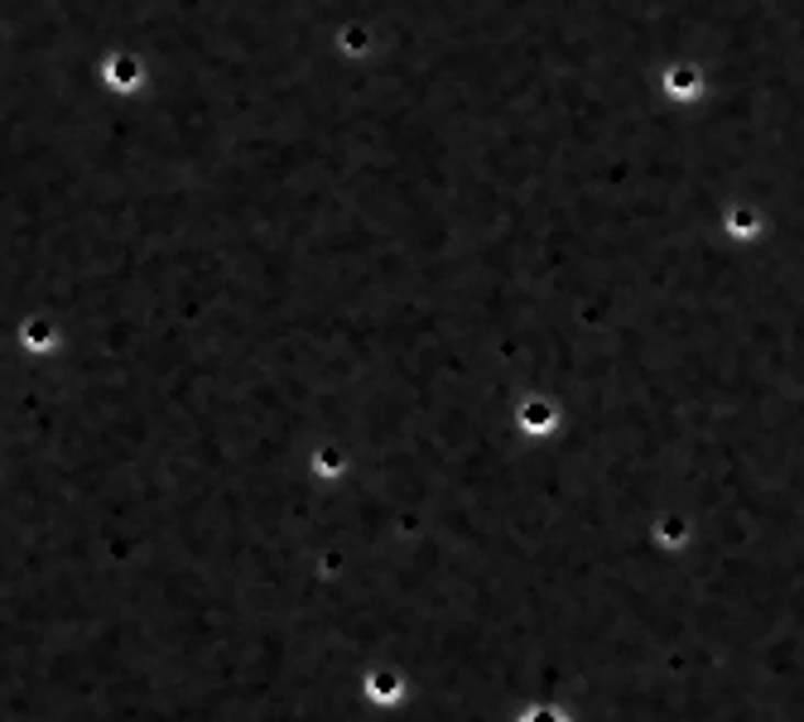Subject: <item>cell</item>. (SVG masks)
Segmentation results:
<instances>
[{"label":"cell","mask_w":804,"mask_h":722,"mask_svg":"<svg viewBox=\"0 0 804 722\" xmlns=\"http://www.w3.org/2000/svg\"><path fill=\"white\" fill-rule=\"evenodd\" d=\"M367 699L376 708H395L400 699H405V675H400L395 665H376L367 669Z\"/></svg>","instance_id":"cell-1"},{"label":"cell","mask_w":804,"mask_h":722,"mask_svg":"<svg viewBox=\"0 0 804 722\" xmlns=\"http://www.w3.org/2000/svg\"><path fill=\"white\" fill-rule=\"evenodd\" d=\"M555 420H559V410L549 400H531L521 410V429H525V434H549V429H555Z\"/></svg>","instance_id":"cell-2"},{"label":"cell","mask_w":804,"mask_h":722,"mask_svg":"<svg viewBox=\"0 0 804 722\" xmlns=\"http://www.w3.org/2000/svg\"><path fill=\"white\" fill-rule=\"evenodd\" d=\"M313 467H319V477H337V473L347 467V453L333 448V443H323V448L313 453Z\"/></svg>","instance_id":"cell-3"},{"label":"cell","mask_w":804,"mask_h":722,"mask_svg":"<svg viewBox=\"0 0 804 722\" xmlns=\"http://www.w3.org/2000/svg\"><path fill=\"white\" fill-rule=\"evenodd\" d=\"M521 722H569V718H563L559 708H531V713H525Z\"/></svg>","instance_id":"cell-4"}]
</instances>
